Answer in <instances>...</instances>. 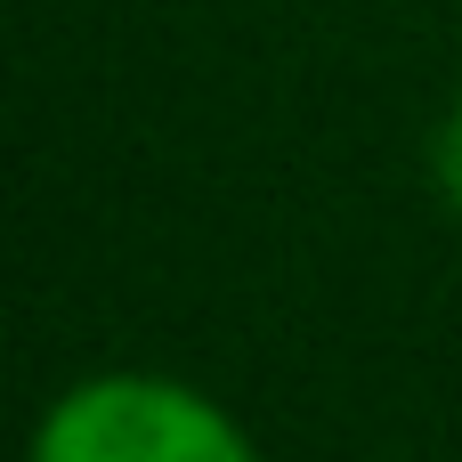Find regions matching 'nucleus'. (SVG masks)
<instances>
[{"label":"nucleus","instance_id":"nucleus-1","mask_svg":"<svg viewBox=\"0 0 462 462\" xmlns=\"http://www.w3.org/2000/svg\"><path fill=\"white\" fill-rule=\"evenodd\" d=\"M32 462H260V447L195 382L89 374L41 414Z\"/></svg>","mask_w":462,"mask_h":462},{"label":"nucleus","instance_id":"nucleus-2","mask_svg":"<svg viewBox=\"0 0 462 462\" xmlns=\"http://www.w3.org/2000/svg\"><path fill=\"white\" fill-rule=\"evenodd\" d=\"M430 187H439L447 211H462V97L439 114V130H430Z\"/></svg>","mask_w":462,"mask_h":462}]
</instances>
